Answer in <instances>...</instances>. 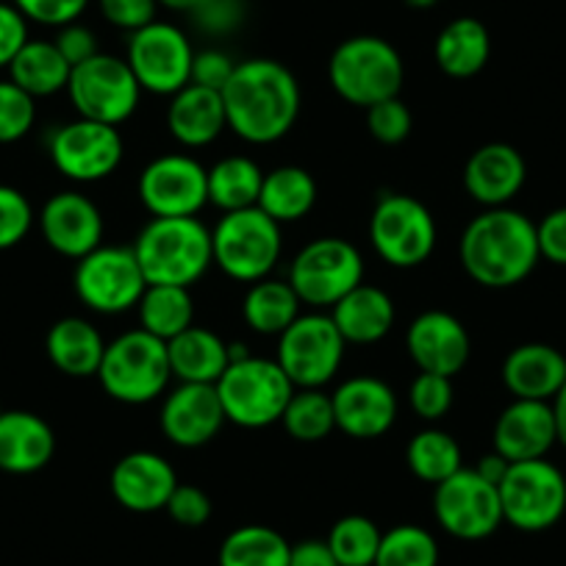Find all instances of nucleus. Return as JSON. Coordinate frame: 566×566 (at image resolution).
I'll use <instances>...</instances> for the list:
<instances>
[{"label":"nucleus","mask_w":566,"mask_h":566,"mask_svg":"<svg viewBox=\"0 0 566 566\" xmlns=\"http://www.w3.org/2000/svg\"><path fill=\"white\" fill-rule=\"evenodd\" d=\"M406 464L419 481L439 486L464 467V455H461L459 442L448 431L424 428V431L413 433L411 442H408Z\"/></svg>","instance_id":"4c0bfd02"},{"label":"nucleus","mask_w":566,"mask_h":566,"mask_svg":"<svg viewBox=\"0 0 566 566\" xmlns=\"http://www.w3.org/2000/svg\"><path fill=\"white\" fill-rule=\"evenodd\" d=\"M67 95L78 117L106 125H123L139 106L142 86L128 62L112 53H97L70 73Z\"/></svg>","instance_id":"ddd939ff"},{"label":"nucleus","mask_w":566,"mask_h":566,"mask_svg":"<svg viewBox=\"0 0 566 566\" xmlns=\"http://www.w3.org/2000/svg\"><path fill=\"white\" fill-rule=\"evenodd\" d=\"M12 3L29 23L48 25V29L78 23V18L90 7V0H12Z\"/></svg>","instance_id":"49530a36"},{"label":"nucleus","mask_w":566,"mask_h":566,"mask_svg":"<svg viewBox=\"0 0 566 566\" xmlns=\"http://www.w3.org/2000/svg\"><path fill=\"white\" fill-rule=\"evenodd\" d=\"M34 228V206L20 189L0 184V250H12Z\"/></svg>","instance_id":"c03bdc74"},{"label":"nucleus","mask_w":566,"mask_h":566,"mask_svg":"<svg viewBox=\"0 0 566 566\" xmlns=\"http://www.w3.org/2000/svg\"><path fill=\"white\" fill-rule=\"evenodd\" d=\"M56 48L62 51V56L67 59L70 67H75V64H84L86 59L97 56V36L95 31L86 29V25L81 23H70V25H62L56 34Z\"/></svg>","instance_id":"864d4df0"},{"label":"nucleus","mask_w":566,"mask_h":566,"mask_svg":"<svg viewBox=\"0 0 566 566\" xmlns=\"http://www.w3.org/2000/svg\"><path fill=\"white\" fill-rule=\"evenodd\" d=\"M406 3L411 9H433L439 3V0H406Z\"/></svg>","instance_id":"052dcab7"},{"label":"nucleus","mask_w":566,"mask_h":566,"mask_svg":"<svg viewBox=\"0 0 566 566\" xmlns=\"http://www.w3.org/2000/svg\"><path fill=\"white\" fill-rule=\"evenodd\" d=\"M328 81L342 101L369 108L389 97H400L406 67L397 48L384 36L358 34L331 53Z\"/></svg>","instance_id":"20e7f679"},{"label":"nucleus","mask_w":566,"mask_h":566,"mask_svg":"<svg viewBox=\"0 0 566 566\" xmlns=\"http://www.w3.org/2000/svg\"><path fill=\"white\" fill-rule=\"evenodd\" d=\"M192 14L209 31H228L239 23V0H203Z\"/></svg>","instance_id":"5fc2aeb1"},{"label":"nucleus","mask_w":566,"mask_h":566,"mask_svg":"<svg viewBox=\"0 0 566 566\" xmlns=\"http://www.w3.org/2000/svg\"><path fill=\"white\" fill-rule=\"evenodd\" d=\"M492 56V36L478 18H455L439 31L433 59L450 78H475Z\"/></svg>","instance_id":"7c9ffc66"},{"label":"nucleus","mask_w":566,"mask_h":566,"mask_svg":"<svg viewBox=\"0 0 566 566\" xmlns=\"http://www.w3.org/2000/svg\"><path fill=\"white\" fill-rule=\"evenodd\" d=\"M375 566H439V542L419 525H397L380 536Z\"/></svg>","instance_id":"a19ab883"},{"label":"nucleus","mask_w":566,"mask_h":566,"mask_svg":"<svg viewBox=\"0 0 566 566\" xmlns=\"http://www.w3.org/2000/svg\"><path fill=\"white\" fill-rule=\"evenodd\" d=\"M503 384L514 400L553 402L566 384V356L544 342L514 347L503 361Z\"/></svg>","instance_id":"a878e982"},{"label":"nucleus","mask_w":566,"mask_h":566,"mask_svg":"<svg viewBox=\"0 0 566 566\" xmlns=\"http://www.w3.org/2000/svg\"><path fill=\"white\" fill-rule=\"evenodd\" d=\"M345 347V336L331 314H301L277 336L275 361L290 375L295 389H323L339 373Z\"/></svg>","instance_id":"f8f14e48"},{"label":"nucleus","mask_w":566,"mask_h":566,"mask_svg":"<svg viewBox=\"0 0 566 566\" xmlns=\"http://www.w3.org/2000/svg\"><path fill=\"white\" fill-rule=\"evenodd\" d=\"M290 283L306 306L334 308L364 283V259L347 239L319 237L295 255Z\"/></svg>","instance_id":"1a4fd4ad"},{"label":"nucleus","mask_w":566,"mask_h":566,"mask_svg":"<svg viewBox=\"0 0 566 566\" xmlns=\"http://www.w3.org/2000/svg\"><path fill=\"white\" fill-rule=\"evenodd\" d=\"M228 128L250 145H272L301 117V84L275 59H244L222 86Z\"/></svg>","instance_id":"f257e3e1"},{"label":"nucleus","mask_w":566,"mask_h":566,"mask_svg":"<svg viewBox=\"0 0 566 566\" xmlns=\"http://www.w3.org/2000/svg\"><path fill=\"white\" fill-rule=\"evenodd\" d=\"M108 486H112L114 500L125 511L154 514V511L167 509L178 486V475L165 455L150 453V450H134L114 464Z\"/></svg>","instance_id":"5701e85b"},{"label":"nucleus","mask_w":566,"mask_h":566,"mask_svg":"<svg viewBox=\"0 0 566 566\" xmlns=\"http://www.w3.org/2000/svg\"><path fill=\"white\" fill-rule=\"evenodd\" d=\"M167 128L172 139L184 148H206L222 136L228 128L226 103L222 95L206 86L187 84L170 97L167 108Z\"/></svg>","instance_id":"bb28decb"},{"label":"nucleus","mask_w":566,"mask_h":566,"mask_svg":"<svg viewBox=\"0 0 566 566\" xmlns=\"http://www.w3.org/2000/svg\"><path fill=\"white\" fill-rule=\"evenodd\" d=\"M97 9L108 25L134 34V31L154 23L156 12H159V0H97Z\"/></svg>","instance_id":"de8ad7c7"},{"label":"nucleus","mask_w":566,"mask_h":566,"mask_svg":"<svg viewBox=\"0 0 566 566\" xmlns=\"http://www.w3.org/2000/svg\"><path fill=\"white\" fill-rule=\"evenodd\" d=\"M200 3H203V0H159V7L170 9V12H189V14H192Z\"/></svg>","instance_id":"bf43d9fd"},{"label":"nucleus","mask_w":566,"mask_h":566,"mask_svg":"<svg viewBox=\"0 0 566 566\" xmlns=\"http://www.w3.org/2000/svg\"><path fill=\"white\" fill-rule=\"evenodd\" d=\"M406 350L419 373L455 378L470 361L472 342L459 317L433 308V312H422L408 325Z\"/></svg>","instance_id":"a211bd4d"},{"label":"nucleus","mask_w":566,"mask_h":566,"mask_svg":"<svg viewBox=\"0 0 566 566\" xmlns=\"http://www.w3.org/2000/svg\"><path fill=\"white\" fill-rule=\"evenodd\" d=\"M411 108L400 97H389L367 108V128L380 145H400L411 134Z\"/></svg>","instance_id":"a18cd8bd"},{"label":"nucleus","mask_w":566,"mask_h":566,"mask_svg":"<svg viewBox=\"0 0 566 566\" xmlns=\"http://www.w3.org/2000/svg\"><path fill=\"white\" fill-rule=\"evenodd\" d=\"M331 319L347 345H375L395 328V301L378 286L358 283L350 295H345L331 308Z\"/></svg>","instance_id":"cd10ccee"},{"label":"nucleus","mask_w":566,"mask_h":566,"mask_svg":"<svg viewBox=\"0 0 566 566\" xmlns=\"http://www.w3.org/2000/svg\"><path fill=\"white\" fill-rule=\"evenodd\" d=\"M553 413H555V428H558V444L566 448V384L560 386L558 395L553 397Z\"/></svg>","instance_id":"13d9d810"},{"label":"nucleus","mask_w":566,"mask_h":566,"mask_svg":"<svg viewBox=\"0 0 566 566\" xmlns=\"http://www.w3.org/2000/svg\"><path fill=\"white\" fill-rule=\"evenodd\" d=\"M73 286L78 301L90 312L114 317L139 306L142 295L148 290V277L136 261L134 248L101 244L78 261Z\"/></svg>","instance_id":"9b49d317"},{"label":"nucleus","mask_w":566,"mask_h":566,"mask_svg":"<svg viewBox=\"0 0 566 566\" xmlns=\"http://www.w3.org/2000/svg\"><path fill=\"white\" fill-rule=\"evenodd\" d=\"M40 231L59 255L81 261L103 244V214L86 195L67 189L42 206Z\"/></svg>","instance_id":"4be33fe9"},{"label":"nucleus","mask_w":566,"mask_h":566,"mask_svg":"<svg viewBox=\"0 0 566 566\" xmlns=\"http://www.w3.org/2000/svg\"><path fill=\"white\" fill-rule=\"evenodd\" d=\"M503 520L522 533H542L566 514V478L553 461L511 464L500 481Z\"/></svg>","instance_id":"9d476101"},{"label":"nucleus","mask_w":566,"mask_h":566,"mask_svg":"<svg viewBox=\"0 0 566 566\" xmlns=\"http://www.w3.org/2000/svg\"><path fill=\"white\" fill-rule=\"evenodd\" d=\"M239 62H233L226 51H217V48H209V51L195 53L192 64V84L206 86V90L222 92V86L231 81L233 70H237Z\"/></svg>","instance_id":"603ef678"},{"label":"nucleus","mask_w":566,"mask_h":566,"mask_svg":"<svg viewBox=\"0 0 566 566\" xmlns=\"http://www.w3.org/2000/svg\"><path fill=\"white\" fill-rule=\"evenodd\" d=\"M73 67L53 40H29L23 51L9 64V81L29 92L31 97H51L67 92Z\"/></svg>","instance_id":"473e14b6"},{"label":"nucleus","mask_w":566,"mask_h":566,"mask_svg":"<svg viewBox=\"0 0 566 566\" xmlns=\"http://www.w3.org/2000/svg\"><path fill=\"white\" fill-rule=\"evenodd\" d=\"M301 297L292 290L290 281H264L250 283L248 295L242 301V317L250 331L261 336H281L301 317Z\"/></svg>","instance_id":"72a5a7b5"},{"label":"nucleus","mask_w":566,"mask_h":566,"mask_svg":"<svg viewBox=\"0 0 566 566\" xmlns=\"http://www.w3.org/2000/svg\"><path fill=\"white\" fill-rule=\"evenodd\" d=\"M226 422L217 386L209 384H178L176 389L167 391L159 417L165 439L184 450L209 444Z\"/></svg>","instance_id":"6ab92c4d"},{"label":"nucleus","mask_w":566,"mask_h":566,"mask_svg":"<svg viewBox=\"0 0 566 566\" xmlns=\"http://www.w3.org/2000/svg\"><path fill=\"white\" fill-rule=\"evenodd\" d=\"M509 461L503 459V455L500 453H489V455H481V459H478V464H475V470L481 472L483 478H486L489 483H494V486H500V481H503L505 478V472H509Z\"/></svg>","instance_id":"4d7b16f0"},{"label":"nucleus","mask_w":566,"mask_h":566,"mask_svg":"<svg viewBox=\"0 0 566 566\" xmlns=\"http://www.w3.org/2000/svg\"><path fill=\"white\" fill-rule=\"evenodd\" d=\"M56 453V433L31 411H0V472L34 475Z\"/></svg>","instance_id":"393cba45"},{"label":"nucleus","mask_w":566,"mask_h":566,"mask_svg":"<svg viewBox=\"0 0 566 566\" xmlns=\"http://www.w3.org/2000/svg\"><path fill=\"white\" fill-rule=\"evenodd\" d=\"M165 511L172 516V522H178V525L200 527L211 520V500L200 486L178 483Z\"/></svg>","instance_id":"09e8293b"},{"label":"nucleus","mask_w":566,"mask_h":566,"mask_svg":"<svg viewBox=\"0 0 566 566\" xmlns=\"http://www.w3.org/2000/svg\"><path fill=\"white\" fill-rule=\"evenodd\" d=\"M336 431L350 439H380L397 422V395L386 380L356 375L331 395Z\"/></svg>","instance_id":"aec40b11"},{"label":"nucleus","mask_w":566,"mask_h":566,"mask_svg":"<svg viewBox=\"0 0 566 566\" xmlns=\"http://www.w3.org/2000/svg\"><path fill=\"white\" fill-rule=\"evenodd\" d=\"M380 527L369 516H342L328 533V547L339 566H375L380 547Z\"/></svg>","instance_id":"ea45409f"},{"label":"nucleus","mask_w":566,"mask_h":566,"mask_svg":"<svg viewBox=\"0 0 566 566\" xmlns=\"http://www.w3.org/2000/svg\"><path fill=\"white\" fill-rule=\"evenodd\" d=\"M492 444L494 453L503 455L509 464L547 459L549 450L558 444L553 402L514 400L505 406L494 422Z\"/></svg>","instance_id":"412c9836"},{"label":"nucleus","mask_w":566,"mask_h":566,"mask_svg":"<svg viewBox=\"0 0 566 566\" xmlns=\"http://www.w3.org/2000/svg\"><path fill=\"white\" fill-rule=\"evenodd\" d=\"M292 544L266 525L237 527L222 542L217 564L220 566H290Z\"/></svg>","instance_id":"e433bc0d"},{"label":"nucleus","mask_w":566,"mask_h":566,"mask_svg":"<svg viewBox=\"0 0 566 566\" xmlns=\"http://www.w3.org/2000/svg\"><path fill=\"white\" fill-rule=\"evenodd\" d=\"M408 402L424 422H439L453 408V378L433 373H419L408 386Z\"/></svg>","instance_id":"37998d69"},{"label":"nucleus","mask_w":566,"mask_h":566,"mask_svg":"<svg viewBox=\"0 0 566 566\" xmlns=\"http://www.w3.org/2000/svg\"><path fill=\"white\" fill-rule=\"evenodd\" d=\"M134 253L148 283L187 290L214 264L211 231L198 217H154L136 237Z\"/></svg>","instance_id":"7ed1b4c3"},{"label":"nucleus","mask_w":566,"mask_h":566,"mask_svg":"<svg viewBox=\"0 0 566 566\" xmlns=\"http://www.w3.org/2000/svg\"><path fill=\"white\" fill-rule=\"evenodd\" d=\"M290 566H339V564H336L328 542H323V538H308V542L292 544Z\"/></svg>","instance_id":"6e6d98bb"},{"label":"nucleus","mask_w":566,"mask_h":566,"mask_svg":"<svg viewBox=\"0 0 566 566\" xmlns=\"http://www.w3.org/2000/svg\"><path fill=\"white\" fill-rule=\"evenodd\" d=\"M314 203H317V181L306 167L283 165L264 172L259 209L277 226L303 220L314 209Z\"/></svg>","instance_id":"2f4dec72"},{"label":"nucleus","mask_w":566,"mask_h":566,"mask_svg":"<svg viewBox=\"0 0 566 566\" xmlns=\"http://www.w3.org/2000/svg\"><path fill=\"white\" fill-rule=\"evenodd\" d=\"M281 422L295 442H323L336 431L334 400L323 389H295Z\"/></svg>","instance_id":"58836bf2"},{"label":"nucleus","mask_w":566,"mask_h":566,"mask_svg":"<svg viewBox=\"0 0 566 566\" xmlns=\"http://www.w3.org/2000/svg\"><path fill=\"white\" fill-rule=\"evenodd\" d=\"M433 516L439 527L461 542H483L503 525L500 489L475 467H461L433 492Z\"/></svg>","instance_id":"2eb2a0df"},{"label":"nucleus","mask_w":566,"mask_h":566,"mask_svg":"<svg viewBox=\"0 0 566 566\" xmlns=\"http://www.w3.org/2000/svg\"><path fill=\"white\" fill-rule=\"evenodd\" d=\"M211 248H214V264L231 281H264L281 261V226L266 217L259 206L228 211L211 231Z\"/></svg>","instance_id":"0eeeda50"},{"label":"nucleus","mask_w":566,"mask_h":566,"mask_svg":"<svg viewBox=\"0 0 566 566\" xmlns=\"http://www.w3.org/2000/svg\"><path fill=\"white\" fill-rule=\"evenodd\" d=\"M125 62L139 81L142 92L172 97L192 84L195 48L178 25L154 20L130 34Z\"/></svg>","instance_id":"4468645a"},{"label":"nucleus","mask_w":566,"mask_h":566,"mask_svg":"<svg viewBox=\"0 0 566 566\" xmlns=\"http://www.w3.org/2000/svg\"><path fill=\"white\" fill-rule=\"evenodd\" d=\"M437 220L422 200L386 192L369 217V239L375 253L395 270H413L431 259L437 248Z\"/></svg>","instance_id":"6e6552de"},{"label":"nucleus","mask_w":566,"mask_h":566,"mask_svg":"<svg viewBox=\"0 0 566 566\" xmlns=\"http://www.w3.org/2000/svg\"><path fill=\"white\" fill-rule=\"evenodd\" d=\"M48 154L64 178L75 184H97L123 165L125 142L117 125L78 117L53 130Z\"/></svg>","instance_id":"dca6fc26"},{"label":"nucleus","mask_w":566,"mask_h":566,"mask_svg":"<svg viewBox=\"0 0 566 566\" xmlns=\"http://www.w3.org/2000/svg\"><path fill=\"white\" fill-rule=\"evenodd\" d=\"M217 395L228 422L259 431L281 422L295 395V384L275 358L244 356L228 364L222 378L217 380Z\"/></svg>","instance_id":"39448f33"},{"label":"nucleus","mask_w":566,"mask_h":566,"mask_svg":"<svg viewBox=\"0 0 566 566\" xmlns=\"http://www.w3.org/2000/svg\"><path fill=\"white\" fill-rule=\"evenodd\" d=\"M97 380L112 400L125 406H145L156 400L172 380L167 342L142 328L117 336L106 345Z\"/></svg>","instance_id":"423d86ee"},{"label":"nucleus","mask_w":566,"mask_h":566,"mask_svg":"<svg viewBox=\"0 0 566 566\" xmlns=\"http://www.w3.org/2000/svg\"><path fill=\"white\" fill-rule=\"evenodd\" d=\"M527 181V165L509 142H489L470 156L464 167V189L483 209H503Z\"/></svg>","instance_id":"b1692460"},{"label":"nucleus","mask_w":566,"mask_h":566,"mask_svg":"<svg viewBox=\"0 0 566 566\" xmlns=\"http://www.w3.org/2000/svg\"><path fill=\"white\" fill-rule=\"evenodd\" d=\"M264 172L248 156H226L209 170V203L222 214L259 206Z\"/></svg>","instance_id":"c9c22d12"},{"label":"nucleus","mask_w":566,"mask_h":566,"mask_svg":"<svg viewBox=\"0 0 566 566\" xmlns=\"http://www.w3.org/2000/svg\"><path fill=\"white\" fill-rule=\"evenodd\" d=\"M25 42H29V20L14 3L0 0V70H9Z\"/></svg>","instance_id":"8fccbe9b"},{"label":"nucleus","mask_w":566,"mask_h":566,"mask_svg":"<svg viewBox=\"0 0 566 566\" xmlns=\"http://www.w3.org/2000/svg\"><path fill=\"white\" fill-rule=\"evenodd\" d=\"M136 195L150 217H195L209 203V170L195 156H159L142 170Z\"/></svg>","instance_id":"f3484780"},{"label":"nucleus","mask_w":566,"mask_h":566,"mask_svg":"<svg viewBox=\"0 0 566 566\" xmlns=\"http://www.w3.org/2000/svg\"><path fill=\"white\" fill-rule=\"evenodd\" d=\"M459 255L475 283L486 290H511L527 281L542 259L536 222L511 206L481 211L461 233Z\"/></svg>","instance_id":"f03ea898"},{"label":"nucleus","mask_w":566,"mask_h":566,"mask_svg":"<svg viewBox=\"0 0 566 566\" xmlns=\"http://www.w3.org/2000/svg\"><path fill=\"white\" fill-rule=\"evenodd\" d=\"M538 253L544 261L555 266H566V206L553 209L536 222Z\"/></svg>","instance_id":"3c124183"},{"label":"nucleus","mask_w":566,"mask_h":566,"mask_svg":"<svg viewBox=\"0 0 566 566\" xmlns=\"http://www.w3.org/2000/svg\"><path fill=\"white\" fill-rule=\"evenodd\" d=\"M36 123V101L14 81H0V145L29 136Z\"/></svg>","instance_id":"79ce46f5"},{"label":"nucleus","mask_w":566,"mask_h":566,"mask_svg":"<svg viewBox=\"0 0 566 566\" xmlns=\"http://www.w3.org/2000/svg\"><path fill=\"white\" fill-rule=\"evenodd\" d=\"M45 350L59 373L70 375V378H97L106 342L90 319L64 317L48 331Z\"/></svg>","instance_id":"c85d7f7f"},{"label":"nucleus","mask_w":566,"mask_h":566,"mask_svg":"<svg viewBox=\"0 0 566 566\" xmlns=\"http://www.w3.org/2000/svg\"><path fill=\"white\" fill-rule=\"evenodd\" d=\"M167 353H170L172 378H178V384L217 386L231 364L228 342L200 325H192L181 336L167 342Z\"/></svg>","instance_id":"c756f323"},{"label":"nucleus","mask_w":566,"mask_h":566,"mask_svg":"<svg viewBox=\"0 0 566 566\" xmlns=\"http://www.w3.org/2000/svg\"><path fill=\"white\" fill-rule=\"evenodd\" d=\"M136 312H139V328L161 342H172L195 325V301L187 286L148 283Z\"/></svg>","instance_id":"f704fd0d"}]
</instances>
